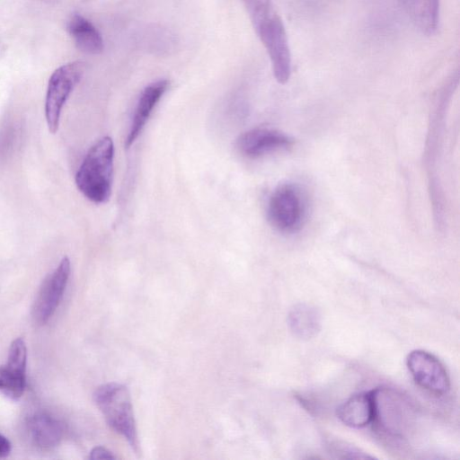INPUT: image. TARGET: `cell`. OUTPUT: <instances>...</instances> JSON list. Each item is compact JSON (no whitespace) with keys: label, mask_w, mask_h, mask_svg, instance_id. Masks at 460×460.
<instances>
[{"label":"cell","mask_w":460,"mask_h":460,"mask_svg":"<svg viewBox=\"0 0 460 460\" xmlns=\"http://www.w3.org/2000/svg\"><path fill=\"white\" fill-rule=\"evenodd\" d=\"M242 1L268 53L275 79L279 84H286L291 75V53L285 26L272 1Z\"/></svg>","instance_id":"cell-1"},{"label":"cell","mask_w":460,"mask_h":460,"mask_svg":"<svg viewBox=\"0 0 460 460\" xmlns=\"http://www.w3.org/2000/svg\"><path fill=\"white\" fill-rule=\"evenodd\" d=\"M113 160L114 144L110 137L99 139L87 152L75 174V184L89 200L97 204L109 200Z\"/></svg>","instance_id":"cell-2"},{"label":"cell","mask_w":460,"mask_h":460,"mask_svg":"<svg viewBox=\"0 0 460 460\" xmlns=\"http://www.w3.org/2000/svg\"><path fill=\"white\" fill-rule=\"evenodd\" d=\"M93 400L110 427L123 436L138 455L140 446L128 387L115 382L102 385L94 391Z\"/></svg>","instance_id":"cell-3"},{"label":"cell","mask_w":460,"mask_h":460,"mask_svg":"<svg viewBox=\"0 0 460 460\" xmlns=\"http://www.w3.org/2000/svg\"><path fill=\"white\" fill-rule=\"evenodd\" d=\"M305 215V200L296 185L286 182L275 188L267 205V217L274 228L282 233L296 232Z\"/></svg>","instance_id":"cell-4"},{"label":"cell","mask_w":460,"mask_h":460,"mask_svg":"<svg viewBox=\"0 0 460 460\" xmlns=\"http://www.w3.org/2000/svg\"><path fill=\"white\" fill-rule=\"evenodd\" d=\"M84 69V63L70 62L56 69L49 77L45 100V117L50 133L55 134L58 131L61 111L82 79Z\"/></svg>","instance_id":"cell-5"},{"label":"cell","mask_w":460,"mask_h":460,"mask_svg":"<svg viewBox=\"0 0 460 460\" xmlns=\"http://www.w3.org/2000/svg\"><path fill=\"white\" fill-rule=\"evenodd\" d=\"M406 365L414 382L422 389L438 396L448 393V373L442 362L433 354L422 349H414L408 354Z\"/></svg>","instance_id":"cell-6"},{"label":"cell","mask_w":460,"mask_h":460,"mask_svg":"<svg viewBox=\"0 0 460 460\" xmlns=\"http://www.w3.org/2000/svg\"><path fill=\"white\" fill-rule=\"evenodd\" d=\"M70 270V261L64 257L43 280L32 307V316L37 323H47L57 310L68 282Z\"/></svg>","instance_id":"cell-7"},{"label":"cell","mask_w":460,"mask_h":460,"mask_svg":"<svg viewBox=\"0 0 460 460\" xmlns=\"http://www.w3.org/2000/svg\"><path fill=\"white\" fill-rule=\"evenodd\" d=\"M293 140L287 134L270 128H255L243 133L236 140L239 152L250 158H257L288 148Z\"/></svg>","instance_id":"cell-8"},{"label":"cell","mask_w":460,"mask_h":460,"mask_svg":"<svg viewBox=\"0 0 460 460\" xmlns=\"http://www.w3.org/2000/svg\"><path fill=\"white\" fill-rule=\"evenodd\" d=\"M169 82L165 79L151 83L142 91L137 102L129 130L125 140V147L129 146L141 134L153 110L166 92Z\"/></svg>","instance_id":"cell-9"},{"label":"cell","mask_w":460,"mask_h":460,"mask_svg":"<svg viewBox=\"0 0 460 460\" xmlns=\"http://www.w3.org/2000/svg\"><path fill=\"white\" fill-rule=\"evenodd\" d=\"M376 388L350 395L336 410L338 419L346 426L362 429L371 424L375 414Z\"/></svg>","instance_id":"cell-10"},{"label":"cell","mask_w":460,"mask_h":460,"mask_svg":"<svg viewBox=\"0 0 460 460\" xmlns=\"http://www.w3.org/2000/svg\"><path fill=\"white\" fill-rule=\"evenodd\" d=\"M403 11L418 30L433 35L438 28L439 0H398Z\"/></svg>","instance_id":"cell-11"},{"label":"cell","mask_w":460,"mask_h":460,"mask_svg":"<svg viewBox=\"0 0 460 460\" xmlns=\"http://www.w3.org/2000/svg\"><path fill=\"white\" fill-rule=\"evenodd\" d=\"M288 325L295 337L307 341L320 332L321 314L314 306L306 303H298L288 312Z\"/></svg>","instance_id":"cell-12"},{"label":"cell","mask_w":460,"mask_h":460,"mask_svg":"<svg viewBox=\"0 0 460 460\" xmlns=\"http://www.w3.org/2000/svg\"><path fill=\"white\" fill-rule=\"evenodd\" d=\"M66 29L75 46L82 52L96 55L103 50V40L99 31L81 14H73Z\"/></svg>","instance_id":"cell-13"},{"label":"cell","mask_w":460,"mask_h":460,"mask_svg":"<svg viewBox=\"0 0 460 460\" xmlns=\"http://www.w3.org/2000/svg\"><path fill=\"white\" fill-rule=\"evenodd\" d=\"M28 429L33 443L44 449L56 447L63 436L59 421L44 412L35 413L30 418Z\"/></svg>","instance_id":"cell-14"},{"label":"cell","mask_w":460,"mask_h":460,"mask_svg":"<svg viewBox=\"0 0 460 460\" xmlns=\"http://www.w3.org/2000/svg\"><path fill=\"white\" fill-rule=\"evenodd\" d=\"M27 348L22 338H17L11 343L7 363V371L15 378L26 379Z\"/></svg>","instance_id":"cell-15"},{"label":"cell","mask_w":460,"mask_h":460,"mask_svg":"<svg viewBox=\"0 0 460 460\" xmlns=\"http://www.w3.org/2000/svg\"><path fill=\"white\" fill-rule=\"evenodd\" d=\"M26 381L13 377L5 367H0V391L12 400H18L23 394Z\"/></svg>","instance_id":"cell-16"},{"label":"cell","mask_w":460,"mask_h":460,"mask_svg":"<svg viewBox=\"0 0 460 460\" xmlns=\"http://www.w3.org/2000/svg\"><path fill=\"white\" fill-rule=\"evenodd\" d=\"M331 453L336 455L338 458H352V459H366V458H373L359 449L347 445L344 442L341 441H333L328 445Z\"/></svg>","instance_id":"cell-17"},{"label":"cell","mask_w":460,"mask_h":460,"mask_svg":"<svg viewBox=\"0 0 460 460\" xmlns=\"http://www.w3.org/2000/svg\"><path fill=\"white\" fill-rule=\"evenodd\" d=\"M90 459H114L115 456L107 448L102 447H96L92 449L89 455Z\"/></svg>","instance_id":"cell-18"},{"label":"cell","mask_w":460,"mask_h":460,"mask_svg":"<svg viewBox=\"0 0 460 460\" xmlns=\"http://www.w3.org/2000/svg\"><path fill=\"white\" fill-rule=\"evenodd\" d=\"M11 451L10 441L2 434H0V457H5Z\"/></svg>","instance_id":"cell-19"}]
</instances>
